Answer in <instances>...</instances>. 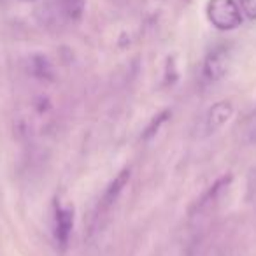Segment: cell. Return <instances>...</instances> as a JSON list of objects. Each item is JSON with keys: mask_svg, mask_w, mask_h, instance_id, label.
Masks as SVG:
<instances>
[{"mask_svg": "<svg viewBox=\"0 0 256 256\" xmlns=\"http://www.w3.org/2000/svg\"><path fill=\"white\" fill-rule=\"evenodd\" d=\"M230 181H232V176H224V178H221L220 181L216 182V184L210 186L209 192H207L206 195H204L202 198H200V202L196 204V209H198V210H200V209H204V207H206L207 204H210V202H212V200H216L218 193H220L223 188H226L228 182H230Z\"/></svg>", "mask_w": 256, "mask_h": 256, "instance_id": "52a82bcc", "label": "cell"}, {"mask_svg": "<svg viewBox=\"0 0 256 256\" xmlns=\"http://www.w3.org/2000/svg\"><path fill=\"white\" fill-rule=\"evenodd\" d=\"M128 181H130V170L123 168V170L114 178V181L107 186L106 192H104L102 198H100V202H98V216L96 218H100V214H106L107 210L116 204V200L120 198L121 192H123L124 186L128 184Z\"/></svg>", "mask_w": 256, "mask_h": 256, "instance_id": "277c9868", "label": "cell"}, {"mask_svg": "<svg viewBox=\"0 0 256 256\" xmlns=\"http://www.w3.org/2000/svg\"><path fill=\"white\" fill-rule=\"evenodd\" d=\"M207 18L218 30H235L242 23L240 9L234 0H210Z\"/></svg>", "mask_w": 256, "mask_h": 256, "instance_id": "6da1fadb", "label": "cell"}, {"mask_svg": "<svg viewBox=\"0 0 256 256\" xmlns=\"http://www.w3.org/2000/svg\"><path fill=\"white\" fill-rule=\"evenodd\" d=\"M54 238L56 244L60 246L62 251H65L68 246V238L72 234V226H74V207L58 204L54 206Z\"/></svg>", "mask_w": 256, "mask_h": 256, "instance_id": "7a4b0ae2", "label": "cell"}, {"mask_svg": "<svg viewBox=\"0 0 256 256\" xmlns=\"http://www.w3.org/2000/svg\"><path fill=\"white\" fill-rule=\"evenodd\" d=\"M234 116V106L228 100H220L216 102L206 114V130L209 134H214L216 130H220L221 126L230 121V118Z\"/></svg>", "mask_w": 256, "mask_h": 256, "instance_id": "5b68a950", "label": "cell"}, {"mask_svg": "<svg viewBox=\"0 0 256 256\" xmlns=\"http://www.w3.org/2000/svg\"><path fill=\"white\" fill-rule=\"evenodd\" d=\"M30 67H32V74L39 79H48L51 81L53 79V67H51L50 60L42 54H36L32 56V62H30Z\"/></svg>", "mask_w": 256, "mask_h": 256, "instance_id": "8992f818", "label": "cell"}, {"mask_svg": "<svg viewBox=\"0 0 256 256\" xmlns=\"http://www.w3.org/2000/svg\"><path fill=\"white\" fill-rule=\"evenodd\" d=\"M228 65H230V51L226 46H218L206 56L204 76L209 81H220L226 76Z\"/></svg>", "mask_w": 256, "mask_h": 256, "instance_id": "3957f363", "label": "cell"}, {"mask_svg": "<svg viewBox=\"0 0 256 256\" xmlns=\"http://www.w3.org/2000/svg\"><path fill=\"white\" fill-rule=\"evenodd\" d=\"M242 11L249 20H256V0H238Z\"/></svg>", "mask_w": 256, "mask_h": 256, "instance_id": "30bf717a", "label": "cell"}, {"mask_svg": "<svg viewBox=\"0 0 256 256\" xmlns=\"http://www.w3.org/2000/svg\"><path fill=\"white\" fill-rule=\"evenodd\" d=\"M86 0H64L65 12L70 20H81L84 12Z\"/></svg>", "mask_w": 256, "mask_h": 256, "instance_id": "ba28073f", "label": "cell"}, {"mask_svg": "<svg viewBox=\"0 0 256 256\" xmlns=\"http://www.w3.org/2000/svg\"><path fill=\"white\" fill-rule=\"evenodd\" d=\"M168 116H170V110H164V112H162V114H158V116H154V118H153V121H151V124L146 128V134H144V136H142V139H144V140L151 139V137H153L154 134H156L158 130H160L162 124H164L165 121H167V118H168Z\"/></svg>", "mask_w": 256, "mask_h": 256, "instance_id": "9c48e42d", "label": "cell"}]
</instances>
